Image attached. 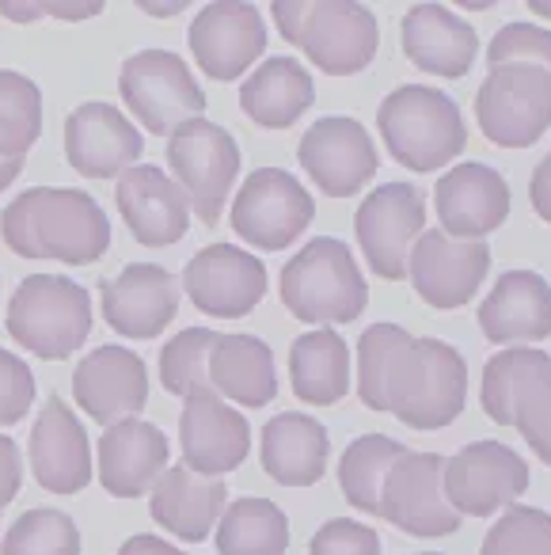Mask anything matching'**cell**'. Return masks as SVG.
I'll list each match as a JSON object with an SVG mask.
<instances>
[{
  "instance_id": "cell-30",
  "label": "cell",
  "mask_w": 551,
  "mask_h": 555,
  "mask_svg": "<svg viewBox=\"0 0 551 555\" xmlns=\"http://www.w3.org/2000/svg\"><path fill=\"white\" fill-rule=\"evenodd\" d=\"M316 103L312 73L297 57H267L240 85V111L262 130H290Z\"/></svg>"
},
{
  "instance_id": "cell-36",
  "label": "cell",
  "mask_w": 551,
  "mask_h": 555,
  "mask_svg": "<svg viewBox=\"0 0 551 555\" xmlns=\"http://www.w3.org/2000/svg\"><path fill=\"white\" fill-rule=\"evenodd\" d=\"M42 133V92L31 77L0 69V156L24 160Z\"/></svg>"
},
{
  "instance_id": "cell-49",
  "label": "cell",
  "mask_w": 551,
  "mask_h": 555,
  "mask_svg": "<svg viewBox=\"0 0 551 555\" xmlns=\"http://www.w3.org/2000/svg\"><path fill=\"white\" fill-rule=\"evenodd\" d=\"M20 171H24V160H9V156H0V191H9V186L20 179Z\"/></svg>"
},
{
  "instance_id": "cell-50",
  "label": "cell",
  "mask_w": 551,
  "mask_h": 555,
  "mask_svg": "<svg viewBox=\"0 0 551 555\" xmlns=\"http://www.w3.org/2000/svg\"><path fill=\"white\" fill-rule=\"evenodd\" d=\"M528 9H533V12H540L543 20H551V0H533V4H528Z\"/></svg>"
},
{
  "instance_id": "cell-11",
  "label": "cell",
  "mask_w": 551,
  "mask_h": 555,
  "mask_svg": "<svg viewBox=\"0 0 551 555\" xmlns=\"http://www.w3.org/2000/svg\"><path fill=\"white\" fill-rule=\"evenodd\" d=\"M426 224V198L414 183H381L361 198L354 214L361 255L384 282L407 278V255Z\"/></svg>"
},
{
  "instance_id": "cell-34",
  "label": "cell",
  "mask_w": 551,
  "mask_h": 555,
  "mask_svg": "<svg viewBox=\"0 0 551 555\" xmlns=\"http://www.w3.org/2000/svg\"><path fill=\"white\" fill-rule=\"evenodd\" d=\"M290 517L270 499H236L217 521V555H285Z\"/></svg>"
},
{
  "instance_id": "cell-28",
  "label": "cell",
  "mask_w": 551,
  "mask_h": 555,
  "mask_svg": "<svg viewBox=\"0 0 551 555\" xmlns=\"http://www.w3.org/2000/svg\"><path fill=\"white\" fill-rule=\"evenodd\" d=\"M403 54L422 73H434L445 80H460L472 69L475 54H479V35L467 20H460L445 4H414L407 9L403 24Z\"/></svg>"
},
{
  "instance_id": "cell-1",
  "label": "cell",
  "mask_w": 551,
  "mask_h": 555,
  "mask_svg": "<svg viewBox=\"0 0 551 555\" xmlns=\"http://www.w3.org/2000/svg\"><path fill=\"white\" fill-rule=\"evenodd\" d=\"M0 240L20 259L92 267L111 247V221L95 194L77 186H31L4 206Z\"/></svg>"
},
{
  "instance_id": "cell-32",
  "label": "cell",
  "mask_w": 551,
  "mask_h": 555,
  "mask_svg": "<svg viewBox=\"0 0 551 555\" xmlns=\"http://www.w3.org/2000/svg\"><path fill=\"white\" fill-rule=\"evenodd\" d=\"M293 396L308 408H331L350 392V347L338 332L320 327L290 347Z\"/></svg>"
},
{
  "instance_id": "cell-51",
  "label": "cell",
  "mask_w": 551,
  "mask_h": 555,
  "mask_svg": "<svg viewBox=\"0 0 551 555\" xmlns=\"http://www.w3.org/2000/svg\"><path fill=\"white\" fill-rule=\"evenodd\" d=\"M422 555H441V552H422Z\"/></svg>"
},
{
  "instance_id": "cell-47",
  "label": "cell",
  "mask_w": 551,
  "mask_h": 555,
  "mask_svg": "<svg viewBox=\"0 0 551 555\" xmlns=\"http://www.w3.org/2000/svg\"><path fill=\"white\" fill-rule=\"evenodd\" d=\"M528 198H533L536 214L543 217V224H551V153L533 168V179H528Z\"/></svg>"
},
{
  "instance_id": "cell-41",
  "label": "cell",
  "mask_w": 551,
  "mask_h": 555,
  "mask_svg": "<svg viewBox=\"0 0 551 555\" xmlns=\"http://www.w3.org/2000/svg\"><path fill=\"white\" fill-rule=\"evenodd\" d=\"M487 62L490 69L495 65H536V69L551 73V31L536 24H505L490 39Z\"/></svg>"
},
{
  "instance_id": "cell-43",
  "label": "cell",
  "mask_w": 551,
  "mask_h": 555,
  "mask_svg": "<svg viewBox=\"0 0 551 555\" xmlns=\"http://www.w3.org/2000/svg\"><path fill=\"white\" fill-rule=\"evenodd\" d=\"M35 373L20 354L0 347V426H16L35 408Z\"/></svg>"
},
{
  "instance_id": "cell-8",
  "label": "cell",
  "mask_w": 551,
  "mask_h": 555,
  "mask_svg": "<svg viewBox=\"0 0 551 555\" xmlns=\"http://www.w3.org/2000/svg\"><path fill=\"white\" fill-rule=\"evenodd\" d=\"M475 118L490 145H536L551 130V73L536 65H495L475 92Z\"/></svg>"
},
{
  "instance_id": "cell-20",
  "label": "cell",
  "mask_w": 551,
  "mask_h": 555,
  "mask_svg": "<svg viewBox=\"0 0 551 555\" xmlns=\"http://www.w3.org/2000/svg\"><path fill=\"white\" fill-rule=\"evenodd\" d=\"M145 153L141 130L115 103H80L65 118V160L85 179H118Z\"/></svg>"
},
{
  "instance_id": "cell-16",
  "label": "cell",
  "mask_w": 551,
  "mask_h": 555,
  "mask_svg": "<svg viewBox=\"0 0 551 555\" xmlns=\"http://www.w3.org/2000/svg\"><path fill=\"white\" fill-rule=\"evenodd\" d=\"M381 517L407 537H449L464 517L445 499V456L407 453L388 472L381 491Z\"/></svg>"
},
{
  "instance_id": "cell-22",
  "label": "cell",
  "mask_w": 551,
  "mask_h": 555,
  "mask_svg": "<svg viewBox=\"0 0 551 555\" xmlns=\"http://www.w3.org/2000/svg\"><path fill=\"white\" fill-rule=\"evenodd\" d=\"M441 232L452 240H483L510 217V183L490 164H452L434 186Z\"/></svg>"
},
{
  "instance_id": "cell-31",
  "label": "cell",
  "mask_w": 551,
  "mask_h": 555,
  "mask_svg": "<svg viewBox=\"0 0 551 555\" xmlns=\"http://www.w3.org/2000/svg\"><path fill=\"white\" fill-rule=\"evenodd\" d=\"M209 385L240 408H267L278 396L274 350L259 335H221L209 354Z\"/></svg>"
},
{
  "instance_id": "cell-33",
  "label": "cell",
  "mask_w": 551,
  "mask_h": 555,
  "mask_svg": "<svg viewBox=\"0 0 551 555\" xmlns=\"http://www.w3.org/2000/svg\"><path fill=\"white\" fill-rule=\"evenodd\" d=\"M411 449L396 438H384V434H361L346 446V453L338 456V487H343V499L354 509L369 517H381V491L388 472L396 468Z\"/></svg>"
},
{
  "instance_id": "cell-27",
  "label": "cell",
  "mask_w": 551,
  "mask_h": 555,
  "mask_svg": "<svg viewBox=\"0 0 551 555\" xmlns=\"http://www.w3.org/2000/svg\"><path fill=\"white\" fill-rule=\"evenodd\" d=\"M225 506H229V483L225 479L198 476L191 468H171L156 479V487L149 491V514L161 529H168L171 537L187 540V544H202L209 540V532L217 529Z\"/></svg>"
},
{
  "instance_id": "cell-35",
  "label": "cell",
  "mask_w": 551,
  "mask_h": 555,
  "mask_svg": "<svg viewBox=\"0 0 551 555\" xmlns=\"http://www.w3.org/2000/svg\"><path fill=\"white\" fill-rule=\"evenodd\" d=\"M543 377H551L548 350H536V347L498 350V354L483 365V385H479V403H483V411H487L490 423L513 426L521 392Z\"/></svg>"
},
{
  "instance_id": "cell-23",
  "label": "cell",
  "mask_w": 551,
  "mask_h": 555,
  "mask_svg": "<svg viewBox=\"0 0 551 555\" xmlns=\"http://www.w3.org/2000/svg\"><path fill=\"white\" fill-rule=\"evenodd\" d=\"M27 456H31L35 483L50 494H80L95 476L88 430L77 411L65 408L62 396H50L47 408L39 411Z\"/></svg>"
},
{
  "instance_id": "cell-21",
  "label": "cell",
  "mask_w": 551,
  "mask_h": 555,
  "mask_svg": "<svg viewBox=\"0 0 551 555\" xmlns=\"http://www.w3.org/2000/svg\"><path fill=\"white\" fill-rule=\"evenodd\" d=\"M73 400L100 426L138 418L149 403V370L130 347H95L73 370Z\"/></svg>"
},
{
  "instance_id": "cell-2",
  "label": "cell",
  "mask_w": 551,
  "mask_h": 555,
  "mask_svg": "<svg viewBox=\"0 0 551 555\" xmlns=\"http://www.w3.org/2000/svg\"><path fill=\"white\" fill-rule=\"evenodd\" d=\"M270 12L282 39L305 50L328 77L361 73L381 47L376 16L354 0H274Z\"/></svg>"
},
{
  "instance_id": "cell-26",
  "label": "cell",
  "mask_w": 551,
  "mask_h": 555,
  "mask_svg": "<svg viewBox=\"0 0 551 555\" xmlns=\"http://www.w3.org/2000/svg\"><path fill=\"white\" fill-rule=\"evenodd\" d=\"M487 343H543L551 335V286L536 270H505L479 305Z\"/></svg>"
},
{
  "instance_id": "cell-17",
  "label": "cell",
  "mask_w": 551,
  "mask_h": 555,
  "mask_svg": "<svg viewBox=\"0 0 551 555\" xmlns=\"http://www.w3.org/2000/svg\"><path fill=\"white\" fill-rule=\"evenodd\" d=\"M100 309L111 332L133 343L156 339L179 312V282L168 267L130 262L100 282Z\"/></svg>"
},
{
  "instance_id": "cell-25",
  "label": "cell",
  "mask_w": 551,
  "mask_h": 555,
  "mask_svg": "<svg viewBox=\"0 0 551 555\" xmlns=\"http://www.w3.org/2000/svg\"><path fill=\"white\" fill-rule=\"evenodd\" d=\"M171 446L161 426L145 418H123L107 426L95 446V472L100 487L115 499H141L156 487V479L168 472Z\"/></svg>"
},
{
  "instance_id": "cell-39",
  "label": "cell",
  "mask_w": 551,
  "mask_h": 555,
  "mask_svg": "<svg viewBox=\"0 0 551 555\" xmlns=\"http://www.w3.org/2000/svg\"><path fill=\"white\" fill-rule=\"evenodd\" d=\"M0 555H80V529L65 509L35 506L9 525Z\"/></svg>"
},
{
  "instance_id": "cell-15",
  "label": "cell",
  "mask_w": 551,
  "mask_h": 555,
  "mask_svg": "<svg viewBox=\"0 0 551 555\" xmlns=\"http://www.w3.org/2000/svg\"><path fill=\"white\" fill-rule=\"evenodd\" d=\"M297 160L328 198H350L376 176V145L358 118L328 115L300 133Z\"/></svg>"
},
{
  "instance_id": "cell-18",
  "label": "cell",
  "mask_w": 551,
  "mask_h": 555,
  "mask_svg": "<svg viewBox=\"0 0 551 555\" xmlns=\"http://www.w3.org/2000/svg\"><path fill=\"white\" fill-rule=\"evenodd\" d=\"M191 54L198 69L209 80H236L247 73L267 50V24L255 4H240V0H214L194 16L191 31Z\"/></svg>"
},
{
  "instance_id": "cell-40",
  "label": "cell",
  "mask_w": 551,
  "mask_h": 555,
  "mask_svg": "<svg viewBox=\"0 0 551 555\" xmlns=\"http://www.w3.org/2000/svg\"><path fill=\"white\" fill-rule=\"evenodd\" d=\"M479 555H551V514L510 506L487 532Z\"/></svg>"
},
{
  "instance_id": "cell-19",
  "label": "cell",
  "mask_w": 551,
  "mask_h": 555,
  "mask_svg": "<svg viewBox=\"0 0 551 555\" xmlns=\"http://www.w3.org/2000/svg\"><path fill=\"white\" fill-rule=\"evenodd\" d=\"M179 449H183V468L221 479L247 461L252 426H247V415L229 408L214 388L191 392L179 415Z\"/></svg>"
},
{
  "instance_id": "cell-29",
  "label": "cell",
  "mask_w": 551,
  "mask_h": 555,
  "mask_svg": "<svg viewBox=\"0 0 551 555\" xmlns=\"http://www.w3.org/2000/svg\"><path fill=\"white\" fill-rule=\"evenodd\" d=\"M331 456V438L320 418L305 411H282L262 426L259 461L267 476L282 487H312L323 479Z\"/></svg>"
},
{
  "instance_id": "cell-4",
  "label": "cell",
  "mask_w": 551,
  "mask_h": 555,
  "mask_svg": "<svg viewBox=\"0 0 551 555\" xmlns=\"http://www.w3.org/2000/svg\"><path fill=\"white\" fill-rule=\"evenodd\" d=\"M376 130L392 160L411 171H437L467 145V126L452 95L430 85H403L376 107Z\"/></svg>"
},
{
  "instance_id": "cell-44",
  "label": "cell",
  "mask_w": 551,
  "mask_h": 555,
  "mask_svg": "<svg viewBox=\"0 0 551 555\" xmlns=\"http://www.w3.org/2000/svg\"><path fill=\"white\" fill-rule=\"evenodd\" d=\"M308 555H381V537L354 517H331L316 529Z\"/></svg>"
},
{
  "instance_id": "cell-10",
  "label": "cell",
  "mask_w": 551,
  "mask_h": 555,
  "mask_svg": "<svg viewBox=\"0 0 551 555\" xmlns=\"http://www.w3.org/2000/svg\"><path fill=\"white\" fill-rule=\"evenodd\" d=\"M316 198L285 168H255L232 198V229L259 251H285L312 224Z\"/></svg>"
},
{
  "instance_id": "cell-5",
  "label": "cell",
  "mask_w": 551,
  "mask_h": 555,
  "mask_svg": "<svg viewBox=\"0 0 551 555\" xmlns=\"http://www.w3.org/2000/svg\"><path fill=\"white\" fill-rule=\"evenodd\" d=\"M9 335L42 362H65L92 335V294L65 274H31L9 301Z\"/></svg>"
},
{
  "instance_id": "cell-37",
  "label": "cell",
  "mask_w": 551,
  "mask_h": 555,
  "mask_svg": "<svg viewBox=\"0 0 551 555\" xmlns=\"http://www.w3.org/2000/svg\"><path fill=\"white\" fill-rule=\"evenodd\" d=\"M414 335L399 324H373L358 339V396L369 411H388V385L399 365V354L411 347Z\"/></svg>"
},
{
  "instance_id": "cell-42",
  "label": "cell",
  "mask_w": 551,
  "mask_h": 555,
  "mask_svg": "<svg viewBox=\"0 0 551 555\" xmlns=\"http://www.w3.org/2000/svg\"><path fill=\"white\" fill-rule=\"evenodd\" d=\"M513 426L528 441V449L551 468V377L536 380L521 392Z\"/></svg>"
},
{
  "instance_id": "cell-9",
  "label": "cell",
  "mask_w": 551,
  "mask_h": 555,
  "mask_svg": "<svg viewBox=\"0 0 551 555\" xmlns=\"http://www.w3.org/2000/svg\"><path fill=\"white\" fill-rule=\"evenodd\" d=\"M168 164L191 202V214L202 224L221 221V209L240 176L236 138L209 118H191L168 138Z\"/></svg>"
},
{
  "instance_id": "cell-46",
  "label": "cell",
  "mask_w": 551,
  "mask_h": 555,
  "mask_svg": "<svg viewBox=\"0 0 551 555\" xmlns=\"http://www.w3.org/2000/svg\"><path fill=\"white\" fill-rule=\"evenodd\" d=\"M24 487V456H20V446L12 438L0 434V514Z\"/></svg>"
},
{
  "instance_id": "cell-12",
  "label": "cell",
  "mask_w": 551,
  "mask_h": 555,
  "mask_svg": "<svg viewBox=\"0 0 551 555\" xmlns=\"http://www.w3.org/2000/svg\"><path fill=\"white\" fill-rule=\"evenodd\" d=\"M528 491V464L502 441H472L445 461V499L460 517H490L517 506Z\"/></svg>"
},
{
  "instance_id": "cell-48",
  "label": "cell",
  "mask_w": 551,
  "mask_h": 555,
  "mask_svg": "<svg viewBox=\"0 0 551 555\" xmlns=\"http://www.w3.org/2000/svg\"><path fill=\"white\" fill-rule=\"evenodd\" d=\"M118 555H187L183 547L168 544L164 537H153V532H138V537H130L123 547H118Z\"/></svg>"
},
{
  "instance_id": "cell-14",
  "label": "cell",
  "mask_w": 551,
  "mask_h": 555,
  "mask_svg": "<svg viewBox=\"0 0 551 555\" xmlns=\"http://www.w3.org/2000/svg\"><path fill=\"white\" fill-rule=\"evenodd\" d=\"M179 289H187L191 305L206 317L240 320L267 297V267L236 244H209L191 255Z\"/></svg>"
},
{
  "instance_id": "cell-45",
  "label": "cell",
  "mask_w": 551,
  "mask_h": 555,
  "mask_svg": "<svg viewBox=\"0 0 551 555\" xmlns=\"http://www.w3.org/2000/svg\"><path fill=\"white\" fill-rule=\"evenodd\" d=\"M103 12V0H50V4H27V0H0V16L12 24H31V20H92Z\"/></svg>"
},
{
  "instance_id": "cell-7",
  "label": "cell",
  "mask_w": 551,
  "mask_h": 555,
  "mask_svg": "<svg viewBox=\"0 0 551 555\" xmlns=\"http://www.w3.org/2000/svg\"><path fill=\"white\" fill-rule=\"evenodd\" d=\"M118 92L130 115L149 133H171L191 118H202L206 92L187 69V62L176 50H138L118 69Z\"/></svg>"
},
{
  "instance_id": "cell-24",
  "label": "cell",
  "mask_w": 551,
  "mask_h": 555,
  "mask_svg": "<svg viewBox=\"0 0 551 555\" xmlns=\"http://www.w3.org/2000/svg\"><path fill=\"white\" fill-rule=\"evenodd\" d=\"M115 202L130 236L145 247H171L191 229V202L183 186L156 164H133L130 171H123Z\"/></svg>"
},
{
  "instance_id": "cell-38",
  "label": "cell",
  "mask_w": 551,
  "mask_h": 555,
  "mask_svg": "<svg viewBox=\"0 0 551 555\" xmlns=\"http://www.w3.org/2000/svg\"><path fill=\"white\" fill-rule=\"evenodd\" d=\"M221 335L209 327H183L179 335H171L161 350V385L164 392L187 400L191 392H206L209 385V354H214Z\"/></svg>"
},
{
  "instance_id": "cell-3",
  "label": "cell",
  "mask_w": 551,
  "mask_h": 555,
  "mask_svg": "<svg viewBox=\"0 0 551 555\" xmlns=\"http://www.w3.org/2000/svg\"><path fill=\"white\" fill-rule=\"evenodd\" d=\"M282 305L305 324H354L369 305V286L354 251L335 236H316L278 278Z\"/></svg>"
},
{
  "instance_id": "cell-13",
  "label": "cell",
  "mask_w": 551,
  "mask_h": 555,
  "mask_svg": "<svg viewBox=\"0 0 551 555\" xmlns=\"http://www.w3.org/2000/svg\"><path fill=\"white\" fill-rule=\"evenodd\" d=\"M490 270L487 240H452L441 229H422L407 255V278L430 309H460L479 294Z\"/></svg>"
},
{
  "instance_id": "cell-6",
  "label": "cell",
  "mask_w": 551,
  "mask_h": 555,
  "mask_svg": "<svg viewBox=\"0 0 551 555\" xmlns=\"http://www.w3.org/2000/svg\"><path fill=\"white\" fill-rule=\"evenodd\" d=\"M467 400V362L445 339H411L388 385V411L411 430H445Z\"/></svg>"
}]
</instances>
